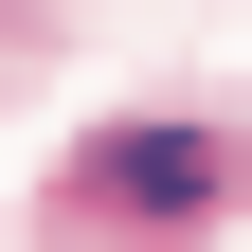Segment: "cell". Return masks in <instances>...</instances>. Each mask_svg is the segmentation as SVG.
Returning <instances> with one entry per match:
<instances>
[{
  "instance_id": "1",
  "label": "cell",
  "mask_w": 252,
  "mask_h": 252,
  "mask_svg": "<svg viewBox=\"0 0 252 252\" xmlns=\"http://www.w3.org/2000/svg\"><path fill=\"white\" fill-rule=\"evenodd\" d=\"M198 198H216V144H180V126H144L72 180V216H198Z\"/></svg>"
}]
</instances>
